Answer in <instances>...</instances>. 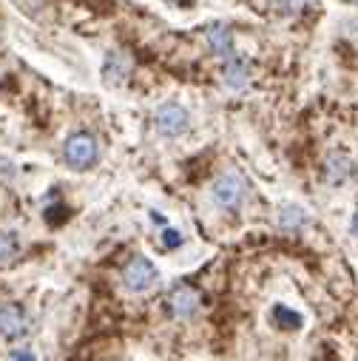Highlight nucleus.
Instances as JSON below:
<instances>
[{
  "mask_svg": "<svg viewBox=\"0 0 358 361\" xmlns=\"http://www.w3.org/2000/svg\"><path fill=\"white\" fill-rule=\"evenodd\" d=\"M63 157H66V162H68L74 171H85V168H92V165L100 159V145H97V140H94L92 134L80 131V134H71V137L66 140Z\"/></svg>",
  "mask_w": 358,
  "mask_h": 361,
  "instance_id": "f257e3e1",
  "label": "nucleus"
},
{
  "mask_svg": "<svg viewBox=\"0 0 358 361\" xmlns=\"http://www.w3.org/2000/svg\"><path fill=\"white\" fill-rule=\"evenodd\" d=\"M188 123H191V117H188V111L179 106V103L159 106V111L154 117V126H156V131L162 137H179V134H185L188 131Z\"/></svg>",
  "mask_w": 358,
  "mask_h": 361,
  "instance_id": "f03ea898",
  "label": "nucleus"
},
{
  "mask_svg": "<svg viewBox=\"0 0 358 361\" xmlns=\"http://www.w3.org/2000/svg\"><path fill=\"white\" fill-rule=\"evenodd\" d=\"M123 282H125V288H128L131 293H145V290H151L154 282H156V267H154L148 259L137 256V259H131V262L125 264Z\"/></svg>",
  "mask_w": 358,
  "mask_h": 361,
  "instance_id": "7ed1b4c3",
  "label": "nucleus"
},
{
  "mask_svg": "<svg viewBox=\"0 0 358 361\" xmlns=\"http://www.w3.org/2000/svg\"><path fill=\"white\" fill-rule=\"evenodd\" d=\"M245 200V185L236 173H225L214 183V202L222 208V211H236Z\"/></svg>",
  "mask_w": 358,
  "mask_h": 361,
  "instance_id": "20e7f679",
  "label": "nucleus"
},
{
  "mask_svg": "<svg viewBox=\"0 0 358 361\" xmlns=\"http://www.w3.org/2000/svg\"><path fill=\"white\" fill-rule=\"evenodd\" d=\"M29 330H32V322H29L23 307H18V305L0 307V336L6 341H18V338L29 336Z\"/></svg>",
  "mask_w": 358,
  "mask_h": 361,
  "instance_id": "39448f33",
  "label": "nucleus"
},
{
  "mask_svg": "<svg viewBox=\"0 0 358 361\" xmlns=\"http://www.w3.org/2000/svg\"><path fill=\"white\" fill-rule=\"evenodd\" d=\"M168 307H171V313L176 319H191L199 310V293L194 288H188V285H179V288L171 290Z\"/></svg>",
  "mask_w": 358,
  "mask_h": 361,
  "instance_id": "423d86ee",
  "label": "nucleus"
},
{
  "mask_svg": "<svg viewBox=\"0 0 358 361\" xmlns=\"http://www.w3.org/2000/svg\"><path fill=\"white\" fill-rule=\"evenodd\" d=\"M222 74H225V82H228L230 88H236V92H242V88L250 82V66H247V60L239 57L236 51H233L230 57H225Z\"/></svg>",
  "mask_w": 358,
  "mask_h": 361,
  "instance_id": "0eeeda50",
  "label": "nucleus"
},
{
  "mask_svg": "<svg viewBox=\"0 0 358 361\" xmlns=\"http://www.w3.org/2000/svg\"><path fill=\"white\" fill-rule=\"evenodd\" d=\"M352 159L347 154H330L327 162H324V176L330 185H344L347 179L352 176Z\"/></svg>",
  "mask_w": 358,
  "mask_h": 361,
  "instance_id": "6e6552de",
  "label": "nucleus"
},
{
  "mask_svg": "<svg viewBox=\"0 0 358 361\" xmlns=\"http://www.w3.org/2000/svg\"><path fill=\"white\" fill-rule=\"evenodd\" d=\"M208 46L216 57H230L233 54V32L225 26V23H214L211 32H208Z\"/></svg>",
  "mask_w": 358,
  "mask_h": 361,
  "instance_id": "1a4fd4ad",
  "label": "nucleus"
},
{
  "mask_svg": "<svg viewBox=\"0 0 358 361\" xmlns=\"http://www.w3.org/2000/svg\"><path fill=\"white\" fill-rule=\"evenodd\" d=\"M273 322H276V327H282V330H299V327H302V316L293 313V310L285 307V305H276V307H273Z\"/></svg>",
  "mask_w": 358,
  "mask_h": 361,
  "instance_id": "9d476101",
  "label": "nucleus"
},
{
  "mask_svg": "<svg viewBox=\"0 0 358 361\" xmlns=\"http://www.w3.org/2000/svg\"><path fill=\"white\" fill-rule=\"evenodd\" d=\"M128 68H131V63H128V57H125V54H111V57H109V63H106V74H109V80H114V82L125 80Z\"/></svg>",
  "mask_w": 358,
  "mask_h": 361,
  "instance_id": "9b49d317",
  "label": "nucleus"
},
{
  "mask_svg": "<svg viewBox=\"0 0 358 361\" xmlns=\"http://www.w3.org/2000/svg\"><path fill=\"white\" fill-rule=\"evenodd\" d=\"M304 222H307V216H304L302 208H296V205H285L282 208V228L285 231H299Z\"/></svg>",
  "mask_w": 358,
  "mask_h": 361,
  "instance_id": "f8f14e48",
  "label": "nucleus"
},
{
  "mask_svg": "<svg viewBox=\"0 0 358 361\" xmlns=\"http://www.w3.org/2000/svg\"><path fill=\"white\" fill-rule=\"evenodd\" d=\"M20 253L18 233H0V262H12Z\"/></svg>",
  "mask_w": 358,
  "mask_h": 361,
  "instance_id": "ddd939ff",
  "label": "nucleus"
},
{
  "mask_svg": "<svg viewBox=\"0 0 358 361\" xmlns=\"http://www.w3.org/2000/svg\"><path fill=\"white\" fill-rule=\"evenodd\" d=\"M316 0H276V9L285 12V15H299L304 9H310Z\"/></svg>",
  "mask_w": 358,
  "mask_h": 361,
  "instance_id": "4468645a",
  "label": "nucleus"
},
{
  "mask_svg": "<svg viewBox=\"0 0 358 361\" xmlns=\"http://www.w3.org/2000/svg\"><path fill=\"white\" fill-rule=\"evenodd\" d=\"M162 245L165 247H179V245H183V233H179V231H173V228H165V233H162Z\"/></svg>",
  "mask_w": 358,
  "mask_h": 361,
  "instance_id": "2eb2a0df",
  "label": "nucleus"
},
{
  "mask_svg": "<svg viewBox=\"0 0 358 361\" xmlns=\"http://www.w3.org/2000/svg\"><path fill=\"white\" fill-rule=\"evenodd\" d=\"M12 358H26V361H32V358H35V353H26V350H15V353H12Z\"/></svg>",
  "mask_w": 358,
  "mask_h": 361,
  "instance_id": "dca6fc26",
  "label": "nucleus"
},
{
  "mask_svg": "<svg viewBox=\"0 0 358 361\" xmlns=\"http://www.w3.org/2000/svg\"><path fill=\"white\" fill-rule=\"evenodd\" d=\"M151 219H154V222H159V225H165V216H162V214H156V211H151Z\"/></svg>",
  "mask_w": 358,
  "mask_h": 361,
  "instance_id": "f3484780",
  "label": "nucleus"
},
{
  "mask_svg": "<svg viewBox=\"0 0 358 361\" xmlns=\"http://www.w3.org/2000/svg\"><path fill=\"white\" fill-rule=\"evenodd\" d=\"M352 231H355V233H358V214H355V216H352Z\"/></svg>",
  "mask_w": 358,
  "mask_h": 361,
  "instance_id": "a211bd4d",
  "label": "nucleus"
},
{
  "mask_svg": "<svg viewBox=\"0 0 358 361\" xmlns=\"http://www.w3.org/2000/svg\"><path fill=\"white\" fill-rule=\"evenodd\" d=\"M352 4H358V0H352Z\"/></svg>",
  "mask_w": 358,
  "mask_h": 361,
  "instance_id": "6ab92c4d",
  "label": "nucleus"
},
{
  "mask_svg": "<svg viewBox=\"0 0 358 361\" xmlns=\"http://www.w3.org/2000/svg\"><path fill=\"white\" fill-rule=\"evenodd\" d=\"M185 4H188V0H185Z\"/></svg>",
  "mask_w": 358,
  "mask_h": 361,
  "instance_id": "aec40b11",
  "label": "nucleus"
}]
</instances>
